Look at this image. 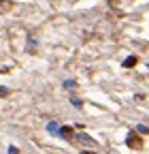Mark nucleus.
<instances>
[{
  "label": "nucleus",
  "mask_w": 149,
  "mask_h": 154,
  "mask_svg": "<svg viewBox=\"0 0 149 154\" xmlns=\"http://www.w3.org/2000/svg\"><path fill=\"white\" fill-rule=\"evenodd\" d=\"M128 146H130V148H141V139L134 137V133L128 135Z\"/></svg>",
  "instance_id": "3"
},
{
  "label": "nucleus",
  "mask_w": 149,
  "mask_h": 154,
  "mask_svg": "<svg viewBox=\"0 0 149 154\" xmlns=\"http://www.w3.org/2000/svg\"><path fill=\"white\" fill-rule=\"evenodd\" d=\"M4 94H9V88H4V86H0V96H4Z\"/></svg>",
  "instance_id": "7"
},
{
  "label": "nucleus",
  "mask_w": 149,
  "mask_h": 154,
  "mask_svg": "<svg viewBox=\"0 0 149 154\" xmlns=\"http://www.w3.org/2000/svg\"><path fill=\"white\" fill-rule=\"evenodd\" d=\"M136 131H139L141 135H147V133H149V128H147L145 124H139V126H136Z\"/></svg>",
  "instance_id": "5"
},
{
  "label": "nucleus",
  "mask_w": 149,
  "mask_h": 154,
  "mask_svg": "<svg viewBox=\"0 0 149 154\" xmlns=\"http://www.w3.org/2000/svg\"><path fill=\"white\" fill-rule=\"evenodd\" d=\"M136 62H139V60H136V56H128V58H126V62H124V66L130 69V66H134Z\"/></svg>",
  "instance_id": "4"
},
{
  "label": "nucleus",
  "mask_w": 149,
  "mask_h": 154,
  "mask_svg": "<svg viewBox=\"0 0 149 154\" xmlns=\"http://www.w3.org/2000/svg\"><path fill=\"white\" fill-rule=\"evenodd\" d=\"M58 135H62L64 139H72V128H70V126H62V128L58 131Z\"/></svg>",
  "instance_id": "2"
},
{
  "label": "nucleus",
  "mask_w": 149,
  "mask_h": 154,
  "mask_svg": "<svg viewBox=\"0 0 149 154\" xmlns=\"http://www.w3.org/2000/svg\"><path fill=\"white\" fill-rule=\"evenodd\" d=\"M47 128H49L51 133H58V131H60V126L55 124V122H49V126H47Z\"/></svg>",
  "instance_id": "6"
},
{
  "label": "nucleus",
  "mask_w": 149,
  "mask_h": 154,
  "mask_svg": "<svg viewBox=\"0 0 149 154\" xmlns=\"http://www.w3.org/2000/svg\"><path fill=\"white\" fill-rule=\"evenodd\" d=\"M77 139H79L81 143H87V146H96V141L92 139V137H87L85 133H79V135H77Z\"/></svg>",
  "instance_id": "1"
}]
</instances>
